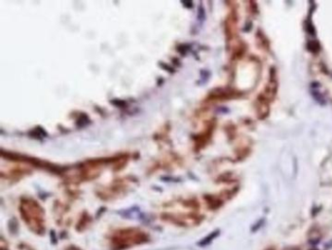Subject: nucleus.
<instances>
[{"label": "nucleus", "instance_id": "f03ea898", "mask_svg": "<svg viewBox=\"0 0 332 250\" xmlns=\"http://www.w3.org/2000/svg\"><path fill=\"white\" fill-rule=\"evenodd\" d=\"M21 215L28 229L36 233L43 235L46 225L44 212L41 206L32 200H25L21 204Z\"/></svg>", "mask_w": 332, "mask_h": 250}, {"label": "nucleus", "instance_id": "20e7f679", "mask_svg": "<svg viewBox=\"0 0 332 250\" xmlns=\"http://www.w3.org/2000/svg\"><path fill=\"white\" fill-rule=\"evenodd\" d=\"M66 250H81V249L76 247V246H69Z\"/></svg>", "mask_w": 332, "mask_h": 250}, {"label": "nucleus", "instance_id": "7ed1b4c3", "mask_svg": "<svg viewBox=\"0 0 332 250\" xmlns=\"http://www.w3.org/2000/svg\"><path fill=\"white\" fill-rule=\"evenodd\" d=\"M17 250H34V249L32 248L31 246H29L28 244H27V243H21V244L18 245Z\"/></svg>", "mask_w": 332, "mask_h": 250}, {"label": "nucleus", "instance_id": "f257e3e1", "mask_svg": "<svg viewBox=\"0 0 332 250\" xmlns=\"http://www.w3.org/2000/svg\"><path fill=\"white\" fill-rule=\"evenodd\" d=\"M149 238V235L143 230L137 228H123L111 233L108 243L111 250H127L147 243Z\"/></svg>", "mask_w": 332, "mask_h": 250}]
</instances>
